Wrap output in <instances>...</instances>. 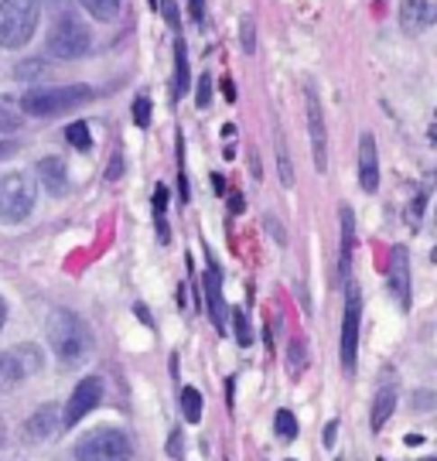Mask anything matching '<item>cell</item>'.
<instances>
[{
	"label": "cell",
	"mask_w": 437,
	"mask_h": 461,
	"mask_svg": "<svg viewBox=\"0 0 437 461\" xmlns=\"http://www.w3.org/2000/svg\"><path fill=\"white\" fill-rule=\"evenodd\" d=\"M359 185H362V192L379 188V158H376L373 133H362V140H359Z\"/></svg>",
	"instance_id": "obj_14"
},
{
	"label": "cell",
	"mask_w": 437,
	"mask_h": 461,
	"mask_svg": "<svg viewBox=\"0 0 437 461\" xmlns=\"http://www.w3.org/2000/svg\"><path fill=\"white\" fill-rule=\"evenodd\" d=\"M434 17L437 11L431 0H404V7H400V28L406 34H421L434 24Z\"/></svg>",
	"instance_id": "obj_13"
},
{
	"label": "cell",
	"mask_w": 437,
	"mask_h": 461,
	"mask_svg": "<svg viewBox=\"0 0 437 461\" xmlns=\"http://www.w3.org/2000/svg\"><path fill=\"white\" fill-rule=\"evenodd\" d=\"M393 407H396V390H393V386L379 390V393H376V403H373V417H369L373 430H383V424L393 417Z\"/></svg>",
	"instance_id": "obj_19"
},
{
	"label": "cell",
	"mask_w": 437,
	"mask_h": 461,
	"mask_svg": "<svg viewBox=\"0 0 437 461\" xmlns=\"http://www.w3.org/2000/svg\"><path fill=\"white\" fill-rule=\"evenodd\" d=\"M93 45V38H89V28L82 24L79 17L72 14H62L55 24H51V34H49V51L55 59H62V62H72V59H82L86 51Z\"/></svg>",
	"instance_id": "obj_5"
},
{
	"label": "cell",
	"mask_w": 437,
	"mask_h": 461,
	"mask_svg": "<svg viewBox=\"0 0 437 461\" xmlns=\"http://www.w3.org/2000/svg\"><path fill=\"white\" fill-rule=\"evenodd\" d=\"M274 428H277V438H280V441H294V438H297V420H294L291 411H277Z\"/></svg>",
	"instance_id": "obj_24"
},
{
	"label": "cell",
	"mask_w": 437,
	"mask_h": 461,
	"mask_svg": "<svg viewBox=\"0 0 437 461\" xmlns=\"http://www.w3.org/2000/svg\"><path fill=\"white\" fill-rule=\"evenodd\" d=\"M209 103H212V76L205 72V76H198V86H195V106L205 110Z\"/></svg>",
	"instance_id": "obj_29"
},
{
	"label": "cell",
	"mask_w": 437,
	"mask_h": 461,
	"mask_svg": "<svg viewBox=\"0 0 437 461\" xmlns=\"http://www.w3.org/2000/svg\"><path fill=\"white\" fill-rule=\"evenodd\" d=\"M305 366H308V346H305V339H294L291 352H287V369H291L294 376H297Z\"/></svg>",
	"instance_id": "obj_25"
},
{
	"label": "cell",
	"mask_w": 437,
	"mask_h": 461,
	"mask_svg": "<svg viewBox=\"0 0 437 461\" xmlns=\"http://www.w3.org/2000/svg\"><path fill=\"white\" fill-rule=\"evenodd\" d=\"M192 89V76H188V49L185 41H175V99H181Z\"/></svg>",
	"instance_id": "obj_18"
},
{
	"label": "cell",
	"mask_w": 437,
	"mask_h": 461,
	"mask_svg": "<svg viewBox=\"0 0 437 461\" xmlns=\"http://www.w3.org/2000/svg\"><path fill=\"white\" fill-rule=\"evenodd\" d=\"M59 428V413H55V403H41L38 411L24 420V441H45L51 430Z\"/></svg>",
	"instance_id": "obj_16"
},
{
	"label": "cell",
	"mask_w": 437,
	"mask_h": 461,
	"mask_svg": "<svg viewBox=\"0 0 437 461\" xmlns=\"http://www.w3.org/2000/svg\"><path fill=\"white\" fill-rule=\"evenodd\" d=\"M280 182L291 188L294 185V171H291V161H287V150L280 148Z\"/></svg>",
	"instance_id": "obj_32"
},
{
	"label": "cell",
	"mask_w": 437,
	"mask_h": 461,
	"mask_svg": "<svg viewBox=\"0 0 437 461\" xmlns=\"http://www.w3.org/2000/svg\"><path fill=\"white\" fill-rule=\"evenodd\" d=\"M4 321H7V304H4V297H0V329H4Z\"/></svg>",
	"instance_id": "obj_42"
},
{
	"label": "cell",
	"mask_w": 437,
	"mask_h": 461,
	"mask_svg": "<svg viewBox=\"0 0 437 461\" xmlns=\"http://www.w3.org/2000/svg\"><path fill=\"white\" fill-rule=\"evenodd\" d=\"M188 7H192L195 21H202V17H205V7H202V0H188Z\"/></svg>",
	"instance_id": "obj_39"
},
{
	"label": "cell",
	"mask_w": 437,
	"mask_h": 461,
	"mask_svg": "<svg viewBox=\"0 0 437 461\" xmlns=\"http://www.w3.org/2000/svg\"><path fill=\"white\" fill-rule=\"evenodd\" d=\"M103 403V379L99 376H86L72 390V396H68V403H65V413H62V428H76V424H82V417L86 413H93Z\"/></svg>",
	"instance_id": "obj_9"
},
{
	"label": "cell",
	"mask_w": 437,
	"mask_h": 461,
	"mask_svg": "<svg viewBox=\"0 0 437 461\" xmlns=\"http://www.w3.org/2000/svg\"><path fill=\"white\" fill-rule=\"evenodd\" d=\"M133 314H141V321H144V325H150V314H147L144 304H133Z\"/></svg>",
	"instance_id": "obj_41"
},
{
	"label": "cell",
	"mask_w": 437,
	"mask_h": 461,
	"mask_svg": "<svg viewBox=\"0 0 437 461\" xmlns=\"http://www.w3.org/2000/svg\"><path fill=\"white\" fill-rule=\"evenodd\" d=\"M359 321H362V294H359V284L345 280V318H341V366H345V373L356 369Z\"/></svg>",
	"instance_id": "obj_8"
},
{
	"label": "cell",
	"mask_w": 437,
	"mask_h": 461,
	"mask_svg": "<svg viewBox=\"0 0 437 461\" xmlns=\"http://www.w3.org/2000/svg\"><path fill=\"white\" fill-rule=\"evenodd\" d=\"M423 205H427V188H421V192L414 195V202L406 205V226H410V230H417V226H421Z\"/></svg>",
	"instance_id": "obj_27"
},
{
	"label": "cell",
	"mask_w": 437,
	"mask_h": 461,
	"mask_svg": "<svg viewBox=\"0 0 437 461\" xmlns=\"http://www.w3.org/2000/svg\"><path fill=\"white\" fill-rule=\"evenodd\" d=\"M41 366H45V359H41L38 346H14L0 352V393L17 390L28 376L41 373Z\"/></svg>",
	"instance_id": "obj_7"
},
{
	"label": "cell",
	"mask_w": 437,
	"mask_h": 461,
	"mask_svg": "<svg viewBox=\"0 0 437 461\" xmlns=\"http://www.w3.org/2000/svg\"><path fill=\"white\" fill-rule=\"evenodd\" d=\"M427 461H434V458H427Z\"/></svg>",
	"instance_id": "obj_44"
},
{
	"label": "cell",
	"mask_w": 437,
	"mask_h": 461,
	"mask_svg": "<svg viewBox=\"0 0 437 461\" xmlns=\"http://www.w3.org/2000/svg\"><path fill=\"white\" fill-rule=\"evenodd\" d=\"M41 66H17V79H28V76H38Z\"/></svg>",
	"instance_id": "obj_38"
},
{
	"label": "cell",
	"mask_w": 437,
	"mask_h": 461,
	"mask_svg": "<svg viewBox=\"0 0 437 461\" xmlns=\"http://www.w3.org/2000/svg\"><path fill=\"white\" fill-rule=\"evenodd\" d=\"M49 346L65 366H79L82 359L93 356L96 339H93V329H89L76 312L55 308V312L49 314Z\"/></svg>",
	"instance_id": "obj_1"
},
{
	"label": "cell",
	"mask_w": 437,
	"mask_h": 461,
	"mask_svg": "<svg viewBox=\"0 0 437 461\" xmlns=\"http://www.w3.org/2000/svg\"><path fill=\"white\" fill-rule=\"evenodd\" d=\"M181 413H185L188 424H198V420H202V393H198L195 386H185V390H181Z\"/></svg>",
	"instance_id": "obj_21"
},
{
	"label": "cell",
	"mask_w": 437,
	"mask_h": 461,
	"mask_svg": "<svg viewBox=\"0 0 437 461\" xmlns=\"http://www.w3.org/2000/svg\"><path fill=\"white\" fill-rule=\"evenodd\" d=\"M65 137H68V144H72L76 150L93 148V133H89L86 123H68V127H65Z\"/></svg>",
	"instance_id": "obj_23"
},
{
	"label": "cell",
	"mask_w": 437,
	"mask_h": 461,
	"mask_svg": "<svg viewBox=\"0 0 437 461\" xmlns=\"http://www.w3.org/2000/svg\"><path fill=\"white\" fill-rule=\"evenodd\" d=\"M240 45H243L246 55L257 51V28H253V17H243V24H240Z\"/></svg>",
	"instance_id": "obj_28"
},
{
	"label": "cell",
	"mask_w": 437,
	"mask_h": 461,
	"mask_svg": "<svg viewBox=\"0 0 437 461\" xmlns=\"http://www.w3.org/2000/svg\"><path fill=\"white\" fill-rule=\"evenodd\" d=\"M205 304H209V318L219 331H226L229 314H226V297H223V270L212 264L205 274Z\"/></svg>",
	"instance_id": "obj_12"
},
{
	"label": "cell",
	"mask_w": 437,
	"mask_h": 461,
	"mask_svg": "<svg viewBox=\"0 0 437 461\" xmlns=\"http://www.w3.org/2000/svg\"><path fill=\"white\" fill-rule=\"evenodd\" d=\"M154 226H158V240L168 243V240H171V230H168V188H164V185L154 188Z\"/></svg>",
	"instance_id": "obj_20"
},
{
	"label": "cell",
	"mask_w": 437,
	"mask_h": 461,
	"mask_svg": "<svg viewBox=\"0 0 437 461\" xmlns=\"http://www.w3.org/2000/svg\"><path fill=\"white\" fill-rule=\"evenodd\" d=\"M232 329H236V342L243 348H250V342H253V331H250V318H246V312H232Z\"/></svg>",
	"instance_id": "obj_26"
},
{
	"label": "cell",
	"mask_w": 437,
	"mask_h": 461,
	"mask_svg": "<svg viewBox=\"0 0 437 461\" xmlns=\"http://www.w3.org/2000/svg\"><path fill=\"white\" fill-rule=\"evenodd\" d=\"M133 458V445L123 430L116 428H93L82 434L76 445V461H130Z\"/></svg>",
	"instance_id": "obj_4"
},
{
	"label": "cell",
	"mask_w": 437,
	"mask_h": 461,
	"mask_svg": "<svg viewBox=\"0 0 437 461\" xmlns=\"http://www.w3.org/2000/svg\"><path fill=\"white\" fill-rule=\"evenodd\" d=\"M305 99H308V131H311V150H314V167L324 171L328 167V131H324L322 99L314 93V86H305Z\"/></svg>",
	"instance_id": "obj_10"
},
{
	"label": "cell",
	"mask_w": 437,
	"mask_h": 461,
	"mask_svg": "<svg viewBox=\"0 0 437 461\" xmlns=\"http://www.w3.org/2000/svg\"><path fill=\"white\" fill-rule=\"evenodd\" d=\"M4 438H7V430H4V417H0V445H4Z\"/></svg>",
	"instance_id": "obj_43"
},
{
	"label": "cell",
	"mask_w": 437,
	"mask_h": 461,
	"mask_svg": "<svg viewBox=\"0 0 437 461\" xmlns=\"http://www.w3.org/2000/svg\"><path fill=\"white\" fill-rule=\"evenodd\" d=\"M120 4L123 0H82V7L96 17V21H114L120 14Z\"/></svg>",
	"instance_id": "obj_22"
},
{
	"label": "cell",
	"mask_w": 437,
	"mask_h": 461,
	"mask_svg": "<svg viewBox=\"0 0 437 461\" xmlns=\"http://www.w3.org/2000/svg\"><path fill=\"white\" fill-rule=\"evenodd\" d=\"M212 188H215V195H223L226 192V178L223 175H212Z\"/></svg>",
	"instance_id": "obj_40"
},
{
	"label": "cell",
	"mask_w": 437,
	"mask_h": 461,
	"mask_svg": "<svg viewBox=\"0 0 437 461\" xmlns=\"http://www.w3.org/2000/svg\"><path fill=\"white\" fill-rule=\"evenodd\" d=\"M164 7V17H168V24H171V32H178V7H175V0H161Z\"/></svg>",
	"instance_id": "obj_33"
},
{
	"label": "cell",
	"mask_w": 437,
	"mask_h": 461,
	"mask_svg": "<svg viewBox=\"0 0 437 461\" xmlns=\"http://www.w3.org/2000/svg\"><path fill=\"white\" fill-rule=\"evenodd\" d=\"M341 249H339V280L352 277V249H356V215L349 205H341Z\"/></svg>",
	"instance_id": "obj_15"
},
{
	"label": "cell",
	"mask_w": 437,
	"mask_h": 461,
	"mask_svg": "<svg viewBox=\"0 0 437 461\" xmlns=\"http://www.w3.org/2000/svg\"><path fill=\"white\" fill-rule=\"evenodd\" d=\"M93 99L89 86H41V89H28L21 99V110L28 116H59L76 110L82 103Z\"/></svg>",
	"instance_id": "obj_3"
},
{
	"label": "cell",
	"mask_w": 437,
	"mask_h": 461,
	"mask_svg": "<svg viewBox=\"0 0 437 461\" xmlns=\"http://www.w3.org/2000/svg\"><path fill=\"white\" fill-rule=\"evenodd\" d=\"M133 123L144 131V127H150V99L141 93V96L133 99Z\"/></svg>",
	"instance_id": "obj_30"
},
{
	"label": "cell",
	"mask_w": 437,
	"mask_h": 461,
	"mask_svg": "<svg viewBox=\"0 0 437 461\" xmlns=\"http://www.w3.org/2000/svg\"><path fill=\"white\" fill-rule=\"evenodd\" d=\"M34 182L28 175H21V171H11V175H4L0 178V219L4 222H21V219H28L34 209Z\"/></svg>",
	"instance_id": "obj_6"
},
{
	"label": "cell",
	"mask_w": 437,
	"mask_h": 461,
	"mask_svg": "<svg viewBox=\"0 0 437 461\" xmlns=\"http://www.w3.org/2000/svg\"><path fill=\"white\" fill-rule=\"evenodd\" d=\"M41 17L38 0H0V49H24Z\"/></svg>",
	"instance_id": "obj_2"
},
{
	"label": "cell",
	"mask_w": 437,
	"mask_h": 461,
	"mask_svg": "<svg viewBox=\"0 0 437 461\" xmlns=\"http://www.w3.org/2000/svg\"><path fill=\"white\" fill-rule=\"evenodd\" d=\"M335 438H339V420H328V424H324V434H322L324 447L335 445Z\"/></svg>",
	"instance_id": "obj_34"
},
{
	"label": "cell",
	"mask_w": 437,
	"mask_h": 461,
	"mask_svg": "<svg viewBox=\"0 0 437 461\" xmlns=\"http://www.w3.org/2000/svg\"><path fill=\"white\" fill-rule=\"evenodd\" d=\"M243 205H246L243 195H229V212H232V215H240V212H243Z\"/></svg>",
	"instance_id": "obj_36"
},
{
	"label": "cell",
	"mask_w": 437,
	"mask_h": 461,
	"mask_svg": "<svg viewBox=\"0 0 437 461\" xmlns=\"http://www.w3.org/2000/svg\"><path fill=\"white\" fill-rule=\"evenodd\" d=\"M389 291L400 301V308H410V253H406V247H393V257H389Z\"/></svg>",
	"instance_id": "obj_11"
},
{
	"label": "cell",
	"mask_w": 437,
	"mask_h": 461,
	"mask_svg": "<svg viewBox=\"0 0 437 461\" xmlns=\"http://www.w3.org/2000/svg\"><path fill=\"white\" fill-rule=\"evenodd\" d=\"M38 175H41V185L49 188L51 195H65L68 192V167H65L62 158H45L38 165Z\"/></svg>",
	"instance_id": "obj_17"
},
{
	"label": "cell",
	"mask_w": 437,
	"mask_h": 461,
	"mask_svg": "<svg viewBox=\"0 0 437 461\" xmlns=\"http://www.w3.org/2000/svg\"><path fill=\"white\" fill-rule=\"evenodd\" d=\"M263 222H267V230H270V232H274V236H277V243H284V230L277 226V219H270V215H267Z\"/></svg>",
	"instance_id": "obj_37"
},
{
	"label": "cell",
	"mask_w": 437,
	"mask_h": 461,
	"mask_svg": "<svg viewBox=\"0 0 437 461\" xmlns=\"http://www.w3.org/2000/svg\"><path fill=\"white\" fill-rule=\"evenodd\" d=\"M168 455L175 461H181V455H185V447H181V430L175 428L171 430V438H168Z\"/></svg>",
	"instance_id": "obj_31"
},
{
	"label": "cell",
	"mask_w": 437,
	"mask_h": 461,
	"mask_svg": "<svg viewBox=\"0 0 437 461\" xmlns=\"http://www.w3.org/2000/svg\"><path fill=\"white\" fill-rule=\"evenodd\" d=\"M120 171H123V161H120V154H116L114 167H106V182H116V178H120Z\"/></svg>",
	"instance_id": "obj_35"
}]
</instances>
